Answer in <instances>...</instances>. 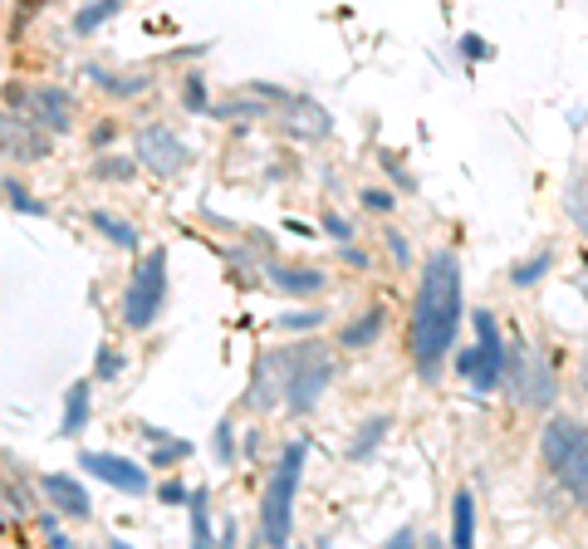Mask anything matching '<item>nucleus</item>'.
Returning <instances> with one entry per match:
<instances>
[{"mask_svg":"<svg viewBox=\"0 0 588 549\" xmlns=\"http://www.w3.org/2000/svg\"><path fill=\"white\" fill-rule=\"evenodd\" d=\"M579 383H584V393H588V354H584V368H579Z\"/></svg>","mask_w":588,"mask_h":549,"instance_id":"obj_39","label":"nucleus"},{"mask_svg":"<svg viewBox=\"0 0 588 549\" xmlns=\"http://www.w3.org/2000/svg\"><path fill=\"white\" fill-rule=\"evenodd\" d=\"M118 10H123V0H89V5L74 15V35H93V30H103Z\"/></svg>","mask_w":588,"mask_h":549,"instance_id":"obj_22","label":"nucleus"},{"mask_svg":"<svg viewBox=\"0 0 588 549\" xmlns=\"http://www.w3.org/2000/svg\"><path fill=\"white\" fill-rule=\"evenodd\" d=\"M167 304V250L152 246L147 256L138 260V270H133L128 290H123V324L128 329H152L157 314H162Z\"/></svg>","mask_w":588,"mask_h":549,"instance_id":"obj_5","label":"nucleus"},{"mask_svg":"<svg viewBox=\"0 0 588 549\" xmlns=\"http://www.w3.org/2000/svg\"><path fill=\"white\" fill-rule=\"evenodd\" d=\"M393 549H403V545H417V530L412 525H403V530H393V540H387Z\"/></svg>","mask_w":588,"mask_h":549,"instance_id":"obj_38","label":"nucleus"},{"mask_svg":"<svg viewBox=\"0 0 588 549\" xmlns=\"http://www.w3.org/2000/svg\"><path fill=\"white\" fill-rule=\"evenodd\" d=\"M471 324H476V344L461 348L456 354V373L471 378V388L476 393H496L500 383H506V368H510V344H500V324L490 310H476L471 314Z\"/></svg>","mask_w":588,"mask_h":549,"instance_id":"obj_4","label":"nucleus"},{"mask_svg":"<svg viewBox=\"0 0 588 549\" xmlns=\"http://www.w3.org/2000/svg\"><path fill=\"white\" fill-rule=\"evenodd\" d=\"M93 373H99V378H103V383H113V378H118V373H123V358H118V354H113V348H109V344H99V354H93Z\"/></svg>","mask_w":588,"mask_h":549,"instance_id":"obj_29","label":"nucleus"},{"mask_svg":"<svg viewBox=\"0 0 588 549\" xmlns=\"http://www.w3.org/2000/svg\"><path fill=\"white\" fill-rule=\"evenodd\" d=\"M285 133L304 137V143H319L333 133V113H324V103L314 99H285Z\"/></svg>","mask_w":588,"mask_h":549,"instance_id":"obj_13","label":"nucleus"},{"mask_svg":"<svg viewBox=\"0 0 588 549\" xmlns=\"http://www.w3.org/2000/svg\"><path fill=\"white\" fill-rule=\"evenodd\" d=\"M79 467L89 471L93 481L113 485V491H123V495H143L147 491V471L138 467V461L118 457V451H79Z\"/></svg>","mask_w":588,"mask_h":549,"instance_id":"obj_10","label":"nucleus"},{"mask_svg":"<svg viewBox=\"0 0 588 549\" xmlns=\"http://www.w3.org/2000/svg\"><path fill=\"white\" fill-rule=\"evenodd\" d=\"M383 324H387V310H383V304H368L359 320L339 329V348H368L377 334H383Z\"/></svg>","mask_w":588,"mask_h":549,"instance_id":"obj_16","label":"nucleus"},{"mask_svg":"<svg viewBox=\"0 0 588 549\" xmlns=\"http://www.w3.org/2000/svg\"><path fill=\"white\" fill-rule=\"evenodd\" d=\"M550 266H554V256H550V250H540L534 260H520V266L510 270V280L514 284H534V280H544V270H550Z\"/></svg>","mask_w":588,"mask_h":549,"instance_id":"obj_26","label":"nucleus"},{"mask_svg":"<svg viewBox=\"0 0 588 549\" xmlns=\"http://www.w3.org/2000/svg\"><path fill=\"white\" fill-rule=\"evenodd\" d=\"M265 274H270V284H280L285 294H319L324 284H329V274H324V270H314V266H280V260Z\"/></svg>","mask_w":588,"mask_h":549,"instance_id":"obj_15","label":"nucleus"},{"mask_svg":"<svg viewBox=\"0 0 588 549\" xmlns=\"http://www.w3.org/2000/svg\"><path fill=\"white\" fill-rule=\"evenodd\" d=\"M304 457H309V447L290 441L280 451V461L270 467L265 495H260V540L265 545H285L294 530V491H299V477H304Z\"/></svg>","mask_w":588,"mask_h":549,"instance_id":"obj_3","label":"nucleus"},{"mask_svg":"<svg viewBox=\"0 0 588 549\" xmlns=\"http://www.w3.org/2000/svg\"><path fill=\"white\" fill-rule=\"evenodd\" d=\"M186 511H192V540L196 545H212V511H206V491H192Z\"/></svg>","mask_w":588,"mask_h":549,"instance_id":"obj_23","label":"nucleus"},{"mask_svg":"<svg viewBox=\"0 0 588 549\" xmlns=\"http://www.w3.org/2000/svg\"><path fill=\"white\" fill-rule=\"evenodd\" d=\"M89 427V383H74L65 393V412H59V432L65 437H79Z\"/></svg>","mask_w":588,"mask_h":549,"instance_id":"obj_20","label":"nucleus"},{"mask_svg":"<svg viewBox=\"0 0 588 549\" xmlns=\"http://www.w3.org/2000/svg\"><path fill=\"white\" fill-rule=\"evenodd\" d=\"M333 378V358L324 354V344H299V363H294L290 373V388H285V407L290 412H314L324 397V388H329Z\"/></svg>","mask_w":588,"mask_h":549,"instance_id":"obj_7","label":"nucleus"},{"mask_svg":"<svg viewBox=\"0 0 588 549\" xmlns=\"http://www.w3.org/2000/svg\"><path fill=\"white\" fill-rule=\"evenodd\" d=\"M186 457H192V441L162 437V441H157V451L147 457V467H177V461H186Z\"/></svg>","mask_w":588,"mask_h":549,"instance_id":"obj_24","label":"nucleus"},{"mask_svg":"<svg viewBox=\"0 0 588 549\" xmlns=\"http://www.w3.org/2000/svg\"><path fill=\"white\" fill-rule=\"evenodd\" d=\"M5 202H10V211H20V216H45V206H39L15 177H5Z\"/></svg>","mask_w":588,"mask_h":549,"instance_id":"obj_25","label":"nucleus"},{"mask_svg":"<svg viewBox=\"0 0 588 549\" xmlns=\"http://www.w3.org/2000/svg\"><path fill=\"white\" fill-rule=\"evenodd\" d=\"M387 250H393V260H397V266H412V246H407V240H403V231H387Z\"/></svg>","mask_w":588,"mask_h":549,"instance_id":"obj_31","label":"nucleus"},{"mask_svg":"<svg viewBox=\"0 0 588 549\" xmlns=\"http://www.w3.org/2000/svg\"><path fill=\"white\" fill-rule=\"evenodd\" d=\"M359 202H363L368 211H393V197H387L383 187H368V192L359 197Z\"/></svg>","mask_w":588,"mask_h":549,"instance_id":"obj_34","label":"nucleus"},{"mask_svg":"<svg viewBox=\"0 0 588 549\" xmlns=\"http://www.w3.org/2000/svg\"><path fill=\"white\" fill-rule=\"evenodd\" d=\"M461 329V260L456 250L437 246L427 250L417 270V300H412V363L427 383L441 378V363L456 348Z\"/></svg>","mask_w":588,"mask_h":549,"instance_id":"obj_1","label":"nucleus"},{"mask_svg":"<svg viewBox=\"0 0 588 549\" xmlns=\"http://www.w3.org/2000/svg\"><path fill=\"white\" fill-rule=\"evenodd\" d=\"M314 324H324L319 310H304V314H280V329H314Z\"/></svg>","mask_w":588,"mask_h":549,"instance_id":"obj_30","label":"nucleus"},{"mask_svg":"<svg viewBox=\"0 0 588 549\" xmlns=\"http://www.w3.org/2000/svg\"><path fill=\"white\" fill-rule=\"evenodd\" d=\"M83 74H89V83H99L103 93H118V99H133V93H143L147 83H152L147 74H113V69H99V65H89Z\"/></svg>","mask_w":588,"mask_h":549,"instance_id":"obj_18","label":"nucleus"},{"mask_svg":"<svg viewBox=\"0 0 588 549\" xmlns=\"http://www.w3.org/2000/svg\"><path fill=\"white\" fill-rule=\"evenodd\" d=\"M89 226L99 231V236H109L118 250H138V226L123 216H113V211H89Z\"/></svg>","mask_w":588,"mask_h":549,"instance_id":"obj_17","label":"nucleus"},{"mask_svg":"<svg viewBox=\"0 0 588 549\" xmlns=\"http://www.w3.org/2000/svg\"><path fill=\"white\" fill-rule=\"evenodd\" d=\"M506 378H510V388H514V397H520L524 407H554V397H559V378H554V368H550V358H544V348H534V344H524V339H514L510 344V368H506Z\"/></svg>","mask_w":588,"mask_h":549,"instance_id":"obj_6","label":"nucleus"},{"mask_svg":"<svg viewBox=\"0 0 588 549\" xmlns=\"http://www.w3.org/2000/svg\"><path fill=\"white\" fill-rule=\"evenodd\" d=\"M25 113L45 123L49 133H69L74 128V93L59 89V83H39V89H30Z\"/></svg>","mask_w":588,"mask_h":549,"instance_id":"obj_12","label":"nucleus"},{"mask_svg":"<svg viewBox=\"0 0 588 549\" xmlns=\"http://www.w3.org/2000/svg\"><path fill=\"white\" fill-rule=\"evenodd\" d=\"M133 157L147 167L152 177H177L186 167V143L162 123H147L133 133Z\"/></svg>","mask_w":588,"mask_h":549,"instance_id":"obj_9","label":"nucleus"},{"mask_svg":"<svg viewBox=\"0 0 588 549\" xmlns=\"http://www.w3.org/2000/svg\"><path fill=\"white\" fill-rule=\"evenodd\" d=\"M157 495H162V505H186V501H192V491H186L182 481H167Z\"/></svg>","mask_w":588,"mask_h":549,"instance_id":"obj_33","label":"nucleus"},{"mask_svg":"<svg viewBox=\"0 0 588 549\" xmlns=\"http://www.w3.org/2000/svg\"><path fill=\"white\" fill-rule=\"evenodd\" d=\"M39 530H45V540H49V545H59V549L69 545V535L55 525V515H39Z\"/></svg>","mask_w":588,"mask_h":549,"instance_id":"obj_35","label":"nucleus"},{"mask_svg":"<svg viewBox=\"0 0 588 549\" xmlns=\"http://www.w3.org/2000/svg\"><path fill=\"white\" fill-rule=\"evenodd\" d=\"M294 363H299V344L260 354V358H256V373H250L246 403H250V407H275V403H285V388H290Z\"/></svg>","mask_w":588,"mask_h":549,"instance_id":"obj_8","label":"nucleus"},{"mask_svg":"<svg viewBox=\"0 0 588 549\" xmlns=\"http://www.w3.org/2000/svg\"><path fill=\"white\" fill-rule=\"evenodd\" d=\"M182 103H186V113H212V103H206V79H202V74H186V83H182Z\"/></svg>","mask_w":588,"mask_h":549,"instance_id":"obj_27","label":"nucleus"},{"mask_svg":"<svg viewBox=\"0 0 588 549\" xmlns=\"http://www.w3.org/2000/svg\"><path fill=\"white\" fill-rule=\"evenodd\" d=\"M39 485H45L49 505H59V515H69V520H89V515H93L89 491H83V485L74 481V477H59V471H55V477H45Z\"/></svg>","mask_w":588,"mask_h":549,"instance_id":"obj_14","label":"nucleus"},{"mask_svg":"<svg viewBox=\"0 0 588 549\" xmlns=\"http://www.w3.org/2000/svg\"><path fill=\"white\" fill-rule=\"evenodd\" d=\"M540 457L544 467L559 477V485L588 511V427L579 417H550L540 437Z\"/></svg>","mask_w":588,"mask_h":549,"instance_id":"obj_2","label":"nucleus"},{"mask_svg":"<svg viewBox=\"0 0 588 549\" xmlns=\"http://www.w3.org/2000/svg\"><path fill=\"white\" fill-rule=\"evenodd\" d=\"M216 451H220V461H226V467H230V461H236V441H230V422H220V427H216Z\"/></svg>","mask_w":588,"mask_h":549,"instance_id":"obj_32","label":"nucleus"},{"mask_svg":"<svg viewBox=\"0 0 588 549\" xmlns=\"http://www.w3.org/2000/svg\"><path fill=\"white\" fill-rule=\"evenodd\" d=\"M461 55H466V59H486V55H490V49H486V40L466 35V40H461Z\"/></svg>","mask_w":588,"mask_h":549,"instance_id":"obj_37","label":"nucleus"},{"mask_svg":"<svg viewBox=\"0 0 588 549\" xmlns=\"http://www.w3.org/2000/svg\"><path fill=\"white\" fill-rule=\"evenodd\" d=\"M0 128H5V153L20 157V163H39V157H49V128L45 123H30L20 109H10L5 119H0Z\"/></svg>","mask_w":588,"mask_h":549,"instance_id":"obj_11","label":"nucleus"},{"mask_svg":"<svg viewBox=\"0 0 588 549\" xmlns=\"http://www.w3.org/2000/svg\"><path fill=\"white\" fill-rule=\"evenodd\" d=\"M476 540V501H471V491H456V501H451V545L466 549Z\"/></svg>","mask_w":588,"mask_h":549,"instance_id":"obj_19","label":"nucleus"},{"mask_svg":"<svg viewBox=\"0 0 588 549\" xmlns=\"http://www.w3.org/2000/svg\"><path fill=\"white\" fill-rule=\"evenodd\" d=\"M387 427H393V417H368V422H359V432H353V441H349V461H363L368 451L383 447Z\"/></svg>","mask_w":588,"mask_h":549,"instance_id":"obj_21","label":"nucleus"},{"mask_svg":"<svg viewBox=\"0 0 588 549\" xmlns=\"http://www.w3.org/2000/svg\"><path fill=\"white\" fill-rule=\"evenodd\" d=\"M324 231H329L333 240H349V236H353V226H349V221H343V216H333V211H329V216H324Z\"/></svg>","mask_w":588,"mask_h":549,"instance_id":"obj_36","label":"nucleus"},{"mask_svg":"<svg viewBox=\"0 0 588 549\" xmlns=\"http://www.w3.org/2000/svg\"><path fill=\"white\" fill-rule=\"evenodd\" d=\"M133 167H143L138 157H93V177H133Z\"/></svg>","mask_w":588,"mask_h":549,"instance_id":"obj_28","label":"nucleus"}]
</instances>
